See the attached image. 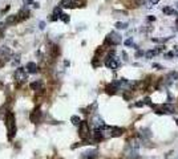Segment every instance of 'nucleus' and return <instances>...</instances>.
Listing matches in <instances>:
<instances>
[{"label":"nucleus","instance_id":"nucleus-30","mask_svg":"<svg viewBox=\"0 0 178 159\" xmlns=\"http://www.w3.org/2000/svg\"><path fill=\"white\" fill-rule=\"evenodd\" d=\"M141 56H145V52H143V50H138L136 53V57H141Z\"/></svg>","mask_w":178,"mask_h":159},{"label":"nucleus","instance_id":"nucleus-28","mask_svg":"<svg viewBox=\"0 0 178 159\" xmlns=\"http://www.w3.org/2000/svg\"><path fill=\"white\" fill-rule=\"evenodd\" d=\"M142 106H145L143 101H141V102H136V104H134V107H142Z\"/></svg>","mask_w":178,"mask_h":159},{"label":"nucleus","instance_id":"nucleus-23","mask_svg":"<svg viewBox=\"0 0 178 159\" xmlns=\"http://www.w3.org/2000/svg\"><path fill=\"white\" fill-rule=\"evenodd\" d=\"M175 57V53L174 52H168V53H165V59H174Z\"/></svg>","mask_w":178,"mask_h":159},{"label":"nucleus","instance_id":"nucleus-20","mask_svg":"<svg viewBox=\"0 0 178 159\" xmlns=\"http://www.w3.org/2000/svg\"><path fill=\"white\" fill-rule=\"evenodd\" d=\"M71 122H72L73 125H77V126H79V125L81 123V119H80L79 115H72V117H71Z\"/></svg>","mask_w":178,"mask_h":159},{"label":"nucleus","instance_id":"nucleus-31","mask_svg":"<svg viewBox=\"0 0 178 159\" xmlns=\"http://www.w3.org/2000/svg\"><path fill=\"white\" fill-rule=\"evenodd\" d=\"M39 28H40V29L45 28V21H40V23H39Z\"/></svg>","mask_w":178,"mask_h":159},{"label":"nucleus","instance_id":"nucleus-24","mask_svg":"<svg viewBox=\"0 0 178 159\" xmlns=\"http://www.w3.org/2000/svg\"><path fill=\"white\" fill-rule=\"evenodd\" d=\"M124 44L126 45V47H133V39H132V37H129L128 40H125V41H124Z\"/></svg>","mask_w":178,"mask_h":159},{"label":"nucleus","instance_id":"nucleus-7","mask_svg":"<svg viewBox=\"0 0 178 159\" xmlns=\"http://www.w3.org/2000/svg\"><path fill=\"white\" fill-rule=\"evenodd\" d=\"M29 119H31L32 123H39V122L41 121V110H40L39 107L35 109V110H33L31 114H29Z\"/></svg>","mask_w":178,"mask_h":159},{"label":"nucleus","instance_id":"nucleus-21","mask_svg":"<svg viewBox=\"0 0 178 159\" xmlns=\"http://www.w3.org/2000/svg\"><path fill=\"white\" fill-rule=\"evenodd\" d=\"M60 20H61V21H64L65 24H68V23H69V20H71V17H69V15H66V13H63V15L60 16Z\"/></svg>","mask_w":178,"mask_h":159},{"label":"nucleus","instance_id":"nucleus-27","mask_svg":"<svg viewBox=\"0 0 178 159\" xmlns=\"http://www.w3.org/2000/svg\"><path fill=\"white\" fill-rule=\"evenodd\" d=\"M153 68H154V69H157V70H162V69H163V66H162V65H160V64H155V62L153 64Z\"/></svg>","mask_w":178,"mask_h":159},{"label":"nucleus","instance_id":"nucleus-1","mask_svg":"<svg viewBox=\"0 0 178 159\" xmlns=\"http://www.w3.org/2000/svg\"><path fill=\"white\" fill-rule=\"evenodd\" d=\"M5 126L8 130V139L12 141L16 134V123H15V114L12 111H8L5 115Z\"/></svg>","mask_w":178,"mask_h":159},{"label":"nucleus","instance_id":"nucleus-6","mask_svg":"<svg viewBox=\"0 0 178 159\" xmlns=\"http://www.w3.org/2000/svg\"><path fill=\"white\" fill-rule=\"evenodd\" d=\"M178 80V72L177 70H172V72H169L168 74H166V77H165V84L168 85V86H170L174 81H177Z\"/></svg>","mask_w":178,"mask_h":159},{"label":"nucleus","instance_id":"nucleus-12","mask_svg":"<svg viewBox=\"0 0 178 159\" xmlns=\"http://www.w3.org/2000/svg\"><path fill=\"white\" fill-rule=\"evenodd\" d=\"M160 53V50L158 49H149V50H146L145 52V59H148V60H150V59H153V57H155Z\"/></svg>","mask_w":178,"mask_h":159},{"label":"nucleus","instance_id":"nucleus-33","mask_svg":"<svg viewBox=\"0 0 178 159\" xmlns=\"http://www.w3.org/2000/svg\"><path fill=\"white\" fill-rule=\"evenodd\" d=\"M158 2H160V0H150V3H149L150 5H149V7H153V5H155V4L158 3Z\"/></svg>","mask_w":178,"mask_h":159},{"label":"nucleus","instance_id":"nucleus-29","mask_svg":"<svg viewBox=\"0 0 178 159\" xmlns=\"http://www.w3.org/2000/svg\"><path fill=\"white\" fill-rule=\"evenodd\" d=\"M145 2H146V0H134V3L137 5H143V4H145Z\"/></svg>","mask_w":178,"mask_h":159},{"label":"nucleus","instance_id":"nucleus-35","mask_svg":"<svg viewBox=\"0 0 178 159\" xmlns=\"http://www.w3.org/2000/svg\"><path fill=\"white\" fill-rule=\"evenodd\" d=\"M148 20H149V21H154V20H155V17H154V16H149V17H148Z\"/></svg>","mask_w":178,"mask_h":159},{"label":"nucleus","instance_id":"nucleus-38","mask_svg":"<svg viewBox=\"0 0 178 159\" xmlns=\"http://www.w3.org/2000/svg\"><path fill=\"white\" fill-rule=\"evenodd\" d=\"M175 5H177V8H178V3H177V4H175Z\"/></svg>","mask_w":178,"mask_h":159},{"label":"nucleus","instance_id":"nucleus-25","mask_svg":"<svg viewBox=\"0 0 178 159\" xmlns=\"http://www.w3.org/2000/svg\"><path fill=\"white\" fill-rule=\"evenodd\" d=\"M7 113H8V111H5V107H4V106L0 107V119H2L4 115H7Z\"/></svg>","mask_w":178,"mask_h":159},{"label":"nucleus","instance_id":"nucleus-9","mask_svg":"<svg viewBox=\"0 0 178 159\" xmlns=\"http://www.w3.org/2000/svg\"><path fill=\"white\" fill-rule=\"evenodd\" d=\"M117 90H118V86H117L114 82L106 85V88H105V92H106V94H109V96L116 94V93H117Z\"/></svg>","mask_w":178,"mask_h":159},{"label":"nucleus","instance_id":"nucleus-34","mask_svg":"<svg viewBox=\"0 0 178 159\" xmlns=\"http://www.w3.org/2000/svg\"><path fill=\"white\" fill-rule=\"evenodd\" d=\"M122 59H124V61H128V54L125 52H122Z\"/></svg>","mask_w":178,"mask_h":159},{"label":"nucleus","instance_id":"nucleus-11","mask_svg":"<svg viewBox=\"0 0 178 159\" xmlns=\"http://www.w3.org/2000/svg\"><path fill=\"white\" fill-rule=\"evenodd\" d=\"M17 16H19V20L28 19V17H29V11H28V8H21V9L19 11Z\"/></svg>","mask_w":178,"mask_h":159},{"label":"nucleus","instance_id":"nucleus-13","mask_svg":"<svg viewBox=\"0 0 178 159\" xmlns=\"http://www.w3.org/2000/svg\"><path fill=\"white\" fill-rule=\"evenodd\" d=\"M19 20V16L17 15H11V16H8L7 19H5V21H4V24L5 25H11V24H15V23Z\"/></svg>","mask_w":178,"mask_h":159},{"label":"nucleus","instance_id":"nucleus-5","mask_svg":"<svg viewBox=\"0 0 178 159\" xmlns=\"http://www.w3.org/2000/svg\"><path fill=\"white\" fill-rule=\"evenodd\" d=\"M84 4L83 0H63L61 7L63 8H74V7H80L79 4Z\"/></svg>","mask_w":178,"mask_h":159},{"label":"nucleus","instance_id":"nucleus-4","mask_svg":"<svg viewBox=\"0 0 178 159\" xmlns=\"http://www.w3.org/2000/svg\"><path fill=\"white\" fill-rule=\"evenodd\" d=\"M15 80L19 84L25 82L28 80V72H25V69H23V68H17L15 70Z\"/></svg>","mask_w":178,"mask_h":159},{"label":"nucleus","instance_id":"nucleus-8","mask_svg":"<svg viewBox=\"0 0 178 159\" xmlns=\"http://www.w3.org/2000/svg\"><path fill=\"white\" fill-rule=\"evenodd\" d=\"M92 125H93V127H94V129H100V127H102L105 123H104V119H102L101 117L94 115V117L92 118Z\"/></svg>","mask_w":178,"mask_h":159},{"label":"nucleus","instance_id":"nucleus-3","mask_svg":"<svg viewBox=\"0 0 178 159\" xmlns=\"http://www.w3.org/2000/svg\"><path fill=\"white\" fill-rule=\"evenodd\" d=\"M122 41L121 36L116 32H110L109 35L106 36L105 41H104V45H110V47H116V45H120Z\"/></svg>","mask_w":178,"mask_h":159},{"label":"nucleus","instance_id":"nucleus-2","mask_svg":"<svg viewBox=\"0 0 178 159\" xmlns=\"http://www.w3.org/2000/svg\"><path fill=\"white\" fill-rule=\"evenodd\" d=\"M79 135L83 141H88L91 137V127H89L88 121H81V123L79 125Z\"/></svg>","mask_w":178,"mask_h":159},{"label":"nucleus","instance_id":"nucleus-19","mask_svg":"<svg viewBox=\"0 0 178 159\" xmlns=\"http://www.w3.org/2000/svg\"><path fill=\"white\" fill-rule=\"evenodd\" d=\"M114 27H116L117 29H126V28H128V23H121V21H117Z\"/></svg>","mask_w":178,"mask_h":159},{"label":"nucleus","instance_id":"nucleus-37","mask_svg":"<svg viewBox=\"0 0 178 159\" xmlns=\"http://www.w3.org/2000/svg\"><path fill=\"white\" fill-rule=\"evenodd\" d=\"M175 123H177V125H178V119H177V118H175Z\"/></svg>","mask_w":178,"mask_h":159},{"label":"nucleus","instance_id":"nucleus-14","mask_svg":"<svg viewBox=\"0 0 178 159\" xmlns=\"http://www.w3.org/2000/svg\"><path fill=\"white\" fill-rule=\"evenodd\" d=\"M122 134H124V129H121V127H116V126H113V129H112V137H113V138L121 137Z\"/></svg>","mask_w":178,"mask_h":159},{"label":"nucleus","instance_id":"nucleus-22","mask_svg":"<svg viewBox=\"0 0 178 159\" xmlns=\"http://www.w3.org/2000/svg\"><path fill=\"white\" fill-rule=\"evenodd\" d=\"M61 8H63V7H56V8H54V9H53V15H56V16H59V17H60V16L63 15V12H61Z\"/></svg>","mask_w":178,"mask_h":159},{"label":"nucleus","instance_id":"nucleus-16","mask_svg":"<svg viewBox=\"0 0 178 159\" xmlns=\"http://www.w3.org/2000/svg\"><path fill=\"white\" fill-rule=\"evenodd\" d=\"M97 158V151H86L83 155V159H96Z\"/></svg>","mask_w":178,"mask_h":159},{"label":"nucleus","instance_id":"nucleus-36","mask_svg":"<svg viewBox=\"0 0 178 159\" xmlns=\"http://www.w3.org/2000/svg\"><path fill=\"white\" fill-rule=\"evenodd\" d=\"M64 65L65 66H69V61H64Z\"/></svg>","mask_w":178,"mask_h":159},{"label":"nucleus","instance_id":"nucleus-15","mask_svg":"<svg viewBox=\"0 0 178 159\" xmlns=\"http://www.w3.org/2000/svg\"><path fill=\"white\" fill-rule=\"evenodd\" d=\"M29 88L32 90H43V84H41V81H35V82L29 84Z\"/></svg>","mask_w":178,"mask_h":159},{"label":"nucleus","instance_id":"nucleus-17","mask_svg":"<svg viewBox=\"0 0 178 159\" xmlns=\"http://www.w3.org/2000/svg\"><path fill=\"white\" fill-rule=\"evenodd\" d=\"M162 12L165 13V15H168V16H172V15H175L177 12L173 9V8H170V7H165L163 9H162Z\"/></svg>","mask_w":178,"mask_h":159},{"label":"nucleus","instance_id":"nucleus-10","mask_svg":"<svg viewBox=\"0 0 178 159\" xmlns=\"http://www.w3.org/2000/svg\"><path fill=\"white\" fill-rule=\"evenodd\" d=\"M25 69H27L28 73L33 74V73H37V72H39V66H37L35 62H28L27 66H25Z\"/></svg>","mask_w":178,"mask_h":159},{"label":"nucleus","instance_id":"nucleus-26","mask_svg":"<svg viewBox=\"0 0 178 159\" xmlns=\"http://www.w3.org/2000/svg\"><path fill=\"white\" fill-rule=\"evenodd\" d=\"M143 104H145V105H149L150 107H152V105H153V104H152V99H150L149 97H145V98H143Z\"/></svg>","mask_w":178,"mask_h":159},{"label":"nucleus","instance_id":"nucleus-18","mask_svg":"<svg viewBox=\"0 0 178 159\" xmlns=\"http://www.w3.org/2000/svg\"><path fill=\"white\" fill-rule=\"evenodd\" d=\"M132 96H133V90H130V89H126V90H124V94H122V97H124V99L129 101V99L132 98Z\"/></svg>","mask_w":178,"mask_h":159},{"label":"nucleus","instance_id":"nucleus-32","mask_svg":"<svg viewBox=\"0 0 178 159\" xmlns=\"http://www.w3.org/2000/svg\"><path fill=\"white\" fill-rule=\"evenodd\" d=\"M4 28H5V27H4L3 24H0V37H2L3 33H4Z\"/></svg>","mask_w":178,"mask_h":159}]
</instances>
